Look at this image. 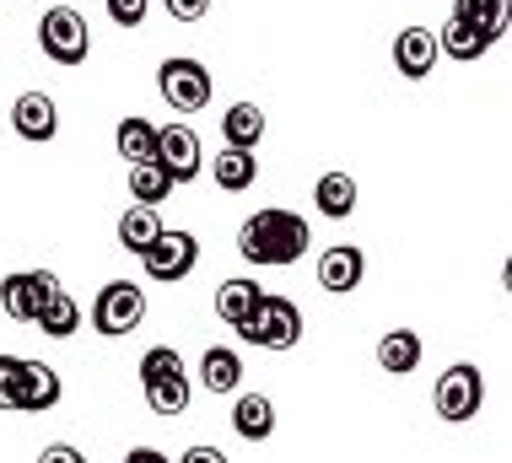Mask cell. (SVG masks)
<instances>
[{
  "label": "cell",
  "mask_w": 512,
  "mask_h": 463,
  "mask_svg": "<svg viewBox=\"0 0 512 463\" xmlns=\"http://www.w3.org/2000/svg\"><path fill=\"white\" fill-rule=\"evenodd\" d=\"M313 232L297 210H281V205H265L238 227V254L248 264H265V270H281V264H297L308 254Z\"/></svg>",
  "instance_id": "cell-1"
},
{
  "label": "cell",
  "mask_w": 512,
  "mask_h": 463,
  "mask_svg": "<svg viewBox=\"0 0 512 463\" xmlns=\"http://www.w3.org/2000/svg\"><path fill=\"white\" fill-rule=\"evenodd\" d=\"M141 388H146V404L157 415H184L189 410V372H184V356L173 345H151L141 356Z\"/></svg>",
  "instance_id": "cell-2"
},
{
  "label": "cell",
  "mask_w": 512,
  "mask_h": 463,
  "mask_svg": "<svg viewBox=\"0 0 512 463\" xmlns=\"http://www.w3.org/2000/svg\"><path fill=\"white\" fill-rule=\"evenodd\" d=\"M238 334L259 350H292L302 340V307L292 297H259V307L238 324Z\"/></svg>",
  "instance_id": "cell-3"
},
{
  "label": "cell",
  "mask_w": 512,
  "mask_h": 463,
  "mask_svg": "<svg viewBox=\"0 0 512 463\" xmlns=\"http://www.w3.org/2000/svg\"><path fill=\"white\" fill-rule=\"evenodd\" d=\"M38 49L49 54L54 65H87L92 54V27L76 6H49L38 17Z\"/></svg>",
  "instance_id": "cell-4"
},
{
  "label": "cell",
  "mask_w": 512,
  "mask_h": 463,
  "mask_svg": "<svg viewBox=\"0 0 512 463\" xmlns=\"http://www.w3.org/2000/svg\"><path fill=\"white\" fill-rule=\"evenodd\" d=\"M157 92L173 114H200V108L211 103V70L200 60L173 54V60H162V70H157Z\"/></svg>",
  "instance_id": "cell-5"
},
{
  "label": "cell",
  "mask_w": 512,
  "mask_h": 463,
  "mask_svg": "<svg viewBox=\"0 0 512 463\" xmlns=\"http://www.w3.org/2000/svg\"><path fill=\"white\" fill-rule=\"evenodd\" d=\"M141 318H146V291L135 280H108L98 297H92V329L108 334V340L141 329Z\"/></svg>",
  "instance_id": "cell-6"
},
{
  "label": "cell",
  "mask_w": 512,
  "mask_h": 463,
  "mask_svg": "<svg viewBox=\"0 0 512 463\" xmlns=\"http://www.w3.org/2000/svg\"><path fill=\"white\" fill-rule=\"evenodd\" d=\"M141 264H146V275L151 280H162V286H178L189 270L200 264V237L195 232H168L162 227L157 232V243L141 254Z\"/></svg>",
  "instance_id": "cell-7"
},
{
  "label": "cell",
  "mask_w": 512,
  "mask_h": 463,
  "mask_svg": "<svg viewBox=\"0 0 512 463\" xmlns=\"http://www.w3.org/2000/svg\"><path fill=\"white\" fill-rule=\"evenodd\" d=\"M437 415L442 420H469L480 415V404H486V377H480V367H469V361H459V367H448L437 377Z\"/></svg>",
  "instance_id": "cell-8"
},
{
  "label": "cell",
  "mask_w": 512,
  "mask_h": 463,
  "mask_svg": "<svg viewBox=\"0 0 512 463\" xmlns=\"http://www.w3.org/2000/svg\"><path fill=\"white\" fill-rule=\"evenodd\" d=\"M54 291H60V280L49 270H17L0 280V307H6V318H17V324H33L38 307H44Z\"/></svg>",
  "instance_id": "cell-9"
},
{
  "label": "cell",
  "mask_w": 512,
  "mask_h": 463,
  "mask_svg": "<svg viewBox=\"0 0 512 463\" xmlns=\"http://www.w3.org/2000/svg\"><path fill=\"white\" fill-rule=\"evenodd\" d=\"M157 162L173 173V184H195L200 178V167H205V157H200V135L189 130V124H162L157 130Z\"/></svg>",
  "instance_id": "cell-10"
},
{
  "label": "cell",
  "mask_w": 512,
  "mask_h": 463,
  "mask_svg": "<svg viewBox=\"0 0 512 463\" xmlns=\"http://www.w3.org/2000/svg\"><path fill=\"white\" fill-rule=\"evenodd\" d=\"M367 275V254L356 243H329L324 254H318V286L345 297V291H356Z\"/></svg>",
  "instance_id": "cell-11"
},
{
  "label": "cell",
  "mask_w": 512,
  "mask_h": 463,
  "mask_svg": "<svg viewBox=\"0 0 512 463\" xmlns=\"http://www.w3.org/2000/svg\"><path fill=\"white\" fill-rule=\"evenodd\" d=\"M11 130L22 140H54L60 135V108H54L49 92H22L11 103Z\"/></svg>",
  "instance_id": "cell-12"
},
{
  "label": "cell",
  "mask_w": 512,
  "mask_h": 463,
  "mask_svg": "<svg viewBox=\"0 0 512 463\" xmlns=\"http://www.w3.org/2000/svg\"><path fill=\"white\" fill-rule=\"evenodd\" d=\"M394 70L405 81H421L437 70V33L432 27H405V33L394 38Z\"/></svg>",
  "instance_id": "cell-13"
},
{
  "label": "cell",
  "mask_w": 512,
  "mask_h": 463,
  "mask_svg": "<svg viewBox=\"0 0 512 463\" xmlns=\"http://www.w3.org/2000/svg\"><path fill=\"white\" fill-rule=\"evenodd\" d=\"M60 394H65L60 372L44 367V361H22V410L17 415H44L60 404Z\"/></svg>",
  "instance_id": "cell-14"
},
{
  "label": "cell",
  "mask_w": 512,
  "mask_h": 463,
  "mask_svg": "<svg viewBox=\"0 0 512 463\" xmlns=\"http://www.w3.org/2000/svg\"><path fill=\"white\" fill-rule=\"evenodd\" d=\"M200 388H205V394H238V388H243L238 350H227V345L205 350V356H200Z\"/></svg>",
  "instance_id": "cell-15"
},
{
  "label": "cell",
  "mask_w": 512,
  "mask_h": 463,
  "mask_svg": "<svg viewBox=\"0 0 512 463\" xmlns=\"http://www.w3.org/2000/svg\"><path fill=\"white\" fill-rule=\"evenodd\" d=\"M232 431L243 442H270L275 437V404L265 394H238V404H232Z\"/></svg>",
  "instance_id": "cell-16"
},
{
  "label": "cell",
  "mask_w": 512,
  "mask_h": 463,
  "mask_svg": "<svg viewBox=\"0 0 512 463\" xmlns=\"http://www.w3.org/2000/svg\"><path fill=\"white\" fill-rule=\"evenodd\" d=\"M496 44V38L486 33V27H469V22H459V17H448V27H437V49L448 54V60H480Z\"/></svg>",
  "instance_id": "cell-17"
},
{
  "label": "cell",
  "mask_w": 512,
  "mask_h": 463,
  "mask_svg": "<svg viewBox=\"0 0 512 463\" xmlns=\"http://www.w3.org/2000/svg\"><path fill=\"white\" fill-rule=\"evenodd\" d=\"M211 178H216V189L243 194V189H254V178H259V157H254L248 146H227V151L211 162Z\"/></svg>",
  "instance_id": "cell-18"
},
{
  "label": "cell",
  "mask_w": 512,
  "mask_h": 463,
  "mask_svg": "<svg viewBox=\"0 0 512 463\" xmlns=\"http://www.w3.org/2000/svg\"><path fill=\"white\" fill-rule=\"evenodd\" d=\"M378 367L389 377H410L415 367H421V334L415 329H389L378 340Z\"/></svg>",
  "instance_id": "cell-19"
},
{
  "label": "cell",
  "mask_w": 512,
  "mask_h": 463,
  "mask_svg": "<svg viewBox=\"0 0 512 463\" xmlns=\"http://www.w3.org/2000/svg\"><path fill=\"white\" fill-rule=\"evenodd\" d=\"M259 297H265V286H259V280H248V275H238V280H221V291H216V313H221V324H227V329H238L243 318L259 307Z\"/></svg>",
  "instance_id": "cell-20"
},
{
  "label": "cell",
  "mask_w": 512,
  "mask_h": 463,
  "mask_svg": "<svg viewBox=\"0 0 512 463\" xmlns=\"http://www.w3.org/2000/svg\"><path fill=\"white\" fill-rule=\"evenodd\" d=\"M157 232H162L157 205H141V200H135V205L119 216V248H124V254H146V248L157 243Z\"/></svg>",
  "instance_id": "cell-21"
},
{
  "label": "cell",
  "mask_w": 512,
  "mask_h": 463,
  "mask_svg": "<svg viewBox=\"0 0 512 463\" xmlns=\"http://www.w3.org/2000/svg\"><path fill=\"white\" fill-rule=\"evenodd\" d=\"M221 140H227V146H248V151H254L259 140H265V108H259V103H232L227 114H221Z\"/></svg>",
  "instance_id": "cell-22"
},
{
  "label": "cell",
  "mask_w": 512,
  "mask_h": 463,
  "mask_svg": "<svg viewBox=\"0 0 512 463\" xmlns=\"http://www.w3.org/2000/svg\"><path fill=\"white\" fill-rule=\"evenodd\" d=\"M114 151H119L124 162H151V157H157V124L141 119V114L119 119V130H114Z\"/></svg>",
  "instance_id": "cell-23"
},
{
  "label": "cell",
  "mask_w": 512,
  "mask_h": 463,
  "mask_svg": "<svg viewBox=\"0 0 512 463\" xmlns=\"http://www.w3.org/2000/svg\"><path fill=\"white\" fill-rule=\"evenodd\" d=\"M313 205H318V216L345 221L356 210V178L351 173H324V178H318V189H313Z\"/></svg>",
  "instance_id": "cell-24"
},
{
  "label": "cell",
  "mask_w": 512,
  "mask_h": 463,
  "mask_svg": "<svg viewBox=\"0 0 512 463\" xmlns=\"http://www.w3.org/2000/svg\"><path fill=\"white\" fill-rule=\"evenodd\" d=\"M33 324L38 329H44L49 334V340H71V334L81 329V307H76V297H71V291H54V297L44 302V307H38V318H33Z\"/></svg>",
  "instance_id": "cell-25"
},
{
  "label": "cell",
  "mask_w": 512,
  "mask_h": 463,
  "mask_svg": "<svg viewBox=\"0 0 512 463\" xmlns=\"http://www.w3.org/2000/svg\"><path fill=\"white\" fill-rule=\"evenodd\" d=\"M168 194H173V173H168L157 157H151V162H130V200L162 205Z\"/></svg>",
  "instance_id": "cell-26"
},
{
  "label": "cell",
  "mask_w": 512,
  "mask_h": 463,
  "mask_svg": "<svg viewBox=\"0 0 512 463\" xmlns=\"http://www.w3.org/2000/svg\"><path fill=\"white\" fill-rule=\"evenodd\" d=\"M453 17L469 27H486L491 38L507 33V0H453Z\"/></svg>",
  "instance_id": "cell-27"
},
{
  "label": "cell",
  "mask_w": 512,
  "mask_h": 463,
  "mask_svg": "<svg viewBox=\"0 0 512 463\" xmlns=\"http://www.w3.org/2000/svg\"><path fill=\"white\" fill-rule=\"evenodd\" d=\"M22 361L27 356H0V410L6 415L22 410Z\"/></svg>",
  "instance_id": "cell-28"
},
{
  "label": "cell",
  "mask_w": 512,
  "mask_h": 463,
  "mask_svg": "<svg viewBox=\"0 0 512 463\" xmlns=\"http://www.w3.org/2000/svg\"><path fill=\"white\" fill-rule=\"evenodd\" d=\"M151 11V0H108V17H114L119 27H141Z\"/></svg>",
  "instance_id": "cell-29"
},
{
  "label": "cell",
  "mask_w": 512,
  "mask_h": 463,
  "mask_svg": "<svg viewBox=\"0 0 512 463\" xmlns=\"http://www.w3.org/2000/svg\"><path fill=\"white\" fill-rule=\"evenodd\" d=\"M162 11H168L173 22H200L205 11H211V0H162Z\"/></svg>",
  "instance_id": "cell-30"
},
{
  "label": "cell",
  "mask_w": 512,
  "mask_h": 463,
  "mask_svg": "<svg viewBox=\"0 0 512 463\" xmlns=\"http://www.w3.org/2000/svg\"><path fill=\"white\" fill-rule=\"evenodd\" d=\"M44 458H49V463H81V453H76L71 442H54V447H44Z\"/></svg>",
  "instance_id": "cell-31"
},
{
  "label": "cell",
  "mask_w": 512,
  "mask_h": 463,
  "mask_svg": "<svg viewBox=\"0 0 512 463\" xmlns=\"http://www.w3.org/2000/svg\"><path fill=\"white\" fill-rule=\"evenodd\" d=\"M227 453H221V447H189L184 453V463H221Z\"/></svg>",
  "instance_id": "cell-32"
},
{
  "label": "cell",
  "mask_w": 512,
  "mask_h": 463,
  "mask_svg": "<svg viewBox=\"0 0 512 463\" xmlns=\"http://www.w3.org/2000/svg\"><path fill=\"white\" fill-rule=\"evenodd\" d=\"M130 463H162V453H157V447H135Z\"/></svg>",
  "instance_id": "cell-33"
}]
</instances>
